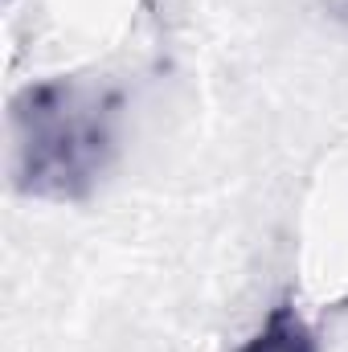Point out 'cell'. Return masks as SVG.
Listing matches in <instances>:
<instances>
[{"label": "cell", "mask_w": 348, "mask_h": 352, "mask_svg": "<svg viewBox=\"0 0 348 352\" xmlns=\"http://www.w3.org/2000/svg\"><path fill=\"white\" fill-rule=\"evenodd\" d=\"M238 352H320V340L295 303H274L266 320L238 344Z\"/></svg>", "instance_id": "obj_2"}, {"label": "cell", "mask_w": 348, "mask_h": 352, "mask_svg": "<svg viewBox=\"0 0 348 352\" xmlns=\"http://www.w3.org/2000/svg\"><path fill=\"white\" fill-rule=\"evenodd\" d=\"M123 98L98 74H58L8 102V180L33 201H87L119 152Z\"/></svg>", "instance_id": "obj_1"}]
</instances>
